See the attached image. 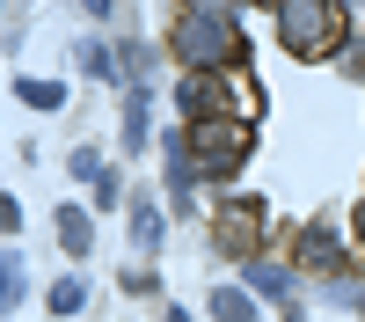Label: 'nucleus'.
<instances>
[{"label":"nucleus","mask_w":365,"mask_h":322,"mask_svg":"<svg viewBox=\"0 0 365 322\" xmlns=\"http://www.w3.org/2000/svg\"><path fill=\"white\" fill-rule=\"evenodd\" d=\"M175 51L190 74H212V66H241V29L227 8H190L175 22Z\"/></svg>","instance_id":"nucleus-1"},{"label":"nucleus","mask_w":365,"mask_h":322,"mask_svg":"<svg viewBox=\"0 0 365 322\" xmlns=\"http://www.w3.org/2000/svg\"><path fill=\"white\" fill-rule=\"evenodd\" d=\"M344 29H351V15L329 8V0H278V44L292 59H329L344 44Z\"/></svg>","instance_id":"nucleus-2"},{"label":"nucleus","mask_w":365,"mask_h":322,"mask_svg":"<svg viewBox=\"0 0 365 322\" xmlns=\"http://www.w3.org/2000/svg\"><path fill=\"white\" fill-rule=\"evenodd\" d=\"M182 139H190V168H205V176H234L249 161V125H234V117H205Z\"/></svg>","instance_id":"nucleus-3"},{"label":"nucleus","mask_w":365,"mask_h":322,"mask_svg":"<svg viewBox=\"0 0 365 322\" xmlns=\"http://www.w3.org/2000/svg\"><path fill=\"white\" fill-rule=\"evenodd\" d=\"M212 242H220L227 256H241V263H256L263 256V198H220Z\"/></svg>","instance_id":"nucleus-4"},{"label":"nucleus","mask_w":365,"mask_h":322,"mask_svg":"<svg viewBox=\"0 0 365 322\" xmlns=\"http://www.w3.org/2000/svg\"><path fill=\"white\" fill-rule=\"evenodd\" d=\"M292 263H299V271H329V278H336L344 271V249H336V234H329L322 220H307V227L292 234Z\"/></svg>","instance_id":"nucleus-5"},{"label":"nucleus","mask_w":365,"mask_h":322,"mask_svg":"<svg viewBox=\"0 0 365 322\" xmlns=\"http://www.w3.org/2000/svg\"><path fill=\"white\" fill-rule=\"evenodd\" d=\"M249 293H270V301H285V322H307V315H299V301H292V271H285V263H249Z\"/></svg>","instance_id":"nucleus-6"},{"label":"nucleus","mask_w":365,"mask_h":322,"mask_svg":"<svg viewBox=\"0 0 365 322\" xmlns=\"http://www.w3.org/2000/svg\"><path fill=\"white\" fill-rule=\"evenodd\" d=\"M58 242H66V256H88L96 227H88V213H81V205H58Z\"/></svg>","instance_id":"nucleus-7"},{"label":"nucleus","mask_w":365,"mask_h":322,"mask_svg":"<svg viewBox=\"0 0 365 322\" xmlns=\"http://www.w3.org/2000/svg\"><path fill=\"white\" fill-rule=\"evenodd\" d=\"M212 322H256V301H249V293H212Z\"/></svg>","instance_id":"nucleus-8"},{"label":"nucleus","mask_w":365,"mask_h":322,"mask_svg":"<svg viewBox=\"0 0 365 322\" xmlns=\"http://www.w3.org/2000/svg\"><path fill=\"white\" fill-rule=\"evenodd\" d=\"M132 234H139V249H161V234H168V220L154 213V205H139V213H132Z\"/></svg>","instance_id":"nucleus-9"},{"label":"nucleus","mask_w":365,"mask_h":322,"mask_svg":"<svg viewBox=\"0 0 365 322\" xmlns=\"http://www.w3.org/2000/svg\"><path fill=\"white\" fill-rule=\"evenodd\" d=\"M125 146H146V88H132L125 103Z\"/></svg>","instance_id":"nucleus-10"},{"label":"nucleus","mask_w":365,"mask_h":322,"mask_svg":"<svg viewBox=\"0 0 365 322\" xmlns=\"http://www.w3.org/2000/svg\"><path fill=\"white\" fill-rule=\"evenodd\" d=\"M22 103H29V110H58V103H66V88H58V81H22Z\"/></svg>","instance_id":"nucleus-11"},{"label":"nucleus","mask_w":365,"mask_h":322,"mask_svg":"<svg viewBox=\"0 0 365 322\" xmlns=\"http://www.w3.org/2000/svg\"><path fill=\"white\" fill-rule=\"evenodd\" d=\"M15 301H22V263H15V256H0V315H8Z\"/></svg>","instance_id":"nucleus-12"},{"label":"nucleus","mask_w":365,"mask_h":322,"mask_svg":"<svg viewBox=\"0 0 365 322\" xmlns=\"http://www.w3.org/2000/svg\"><path fill=\"white\" fill-rule=\"evenodd\" d=\"M81 301H88V286H81V278H58V286H51V308H58V315H73Z\"/></svg>","instance_id":"nucleus-13"},{"label":"nucleus","mask_w":365,"mask_h":322,"mask_svg":"<svg viewBox=\"0 0 365 322\" xmlns=\"http://www.w3.org/2000/svg\"><path fill=\"white\" fill-rule=\"evenodd\" d=\"M81 66H88V74H96V81H103V74H110V66H117V59H110V51H103V44H88V51H81Z\"/></svg>","instance_id":"nucleus-14"},{"label":"nucleus","mask_w":365,"mask_h":322,"mask_svg":"<svg viewBox=\"0 0 365 322\" xmlns=\"http://www.w3.org/2000/svg\"><path fill=\"white\" fill-rule=\"evenodd\" d=\"M15 220H22V205H15V198H0V234H15Z\"/></svg>","instance_id":"nucleus-15"},{"label":"nucleus","mask_w":365,"mask_h":322,"mask_svg":"<svg viewBox=\"0 0 365 322\" xmlns=\"http://www.w3.org/2000/svg\"><path fill=\"white\" fill-rule=\"evenodd\" d=\"M358 234H365V213H358Z\"/></svg>","instance_id":"nucleus-16"}]
</instances>
